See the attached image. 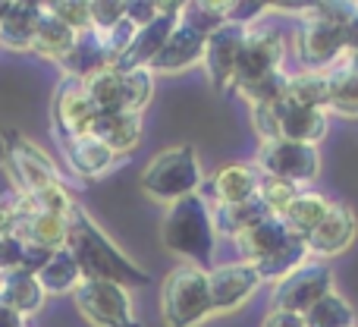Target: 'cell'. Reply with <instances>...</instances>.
I'll list each match as a JSON object with an SVG mask.
<instances>
[{
  "label": "cell",
  "mask_w": 358,
  "mask_h": 327,
  "mask_svg": "<svg viewBox=\"0 0 358 327\" xmlns=\"http://www.w3.org/2000/svg\"><path fill=\"white\" fill-rule=\"evenodd\" d=\"M161 239L173 255L185 258L189 265L210 271L217 252V230L214 217H210V202L198 192L182 202L167 204V214L161 223Z\"/></svg>",
  "instance_id": "7a4b0ae2"
},
{
  "label": "cell",
  "mask_w": 358,
  "mask_h": 327,
  "mask_svg": "<svg viewBox=\"0 0 358 327\" xmlns=\"http://www.w3.org/2000/svg\"><path fill=\"white\" fill-rule=\"evenodd\" d=\"M60 148H63L66 164L73 167V173H79V176H85V179L101 176V173H107L113 164H117V155L94 136L73 139V142L60 145Z\"/></svg>",
  "instance_id": "cb8c5ba5"
},
{
  "label": "cell",
  "mask_w": 358,
  "mask_h": 327,
  "mask_svg": "<svg viewBox=\"0 0 358 327\" xmlns=\"http://www.w3.org/2000/svg\"><path fill=\"white\" fill-rule=\"evenodd\" d=\"M343 38H346V57H349V54H358V10H355V16L349 19V25H346V32H343Z\"/></svg>",
  "instance_id": "bcb514c9"
},
{
  "label": "cell",
  "mask_w": 358,
  "mask_h": 327,
  "mask_svg": "<svg viewBox=\"0 0 358 327\" xmlns=\"http://www.w3.org/2000/svg\"><path fill=\"white\" fill-rule=\"evenodd\" d=\"M280 111V139L289 142H302V145H321V139L327 136V111H311V107H299L289 98H283L277 104Z\"/></svg>",
  "instance_id": "d6986e66"
},
{
  "label": "cell",
  "mask_w": 358,
  "mask_h": 327,
  "mask_svg": "<svg viewBox=\"0 0 358 327\" xmlns=\"http://www.w3.org/2000/svg\"><path fill=\"white\" fill-rule=\"evenodd\" d=\"M10 4H13V0H0V22H3L6 13H10Z\"/></svg>",
  "instance_id": "681fc988"
},
{
  "label": "cell",
  "mask_w": 358,
  "mask_h": 327,
  "mask_svg": "<svg viewBox=\"0 0 358 327\" xmlns=\"http://www.w3.org/2000/svg\"><path fill=\"white\" fill-rule=\"evenodd\" d=\"M286 88H289V73L273 69V73H264V76H258V79L239 85L236 92L255 107V104H273V101H283Z\"/></svg>",
  "instance_id": "8d00e7d4"
},
{
  "label": "cell",
  "mask_w": 358,
  "mask_h": 327,
  "mask_svg": "<svg viewBox=\"0 0 358 327\" xmlns=\"http://www.w3.org/2000/svg\"><path fill=\"white\" fill-rule=\"evenodd\" d=\"M245 32H248L245 25L227 22L204 44V69H208V79L217 92H229L233 88L236 73H239L242 48H245Z\"/></svg>",
  "instance_id": "8fae6325"
},
{
  "label": "cell",
  "mask_w": 358,
  "mask_h": 327,
  "mask_svg": "<svg viewBox=\"0 0 358 327\" xmlns=\"http://www.w3.org/2000/svg\"><path fill=\"white\" fill-rule=\"evenodd\" d=\"M343 25L311 13V4L302 13V25L296 32V54L308 73H327L334 63H343L346 57V38Z\"/></svg>",
  "instance_id": "8992f818"
},
{
  "label": "cell",
  "mask_w": 358,
  "mask_h": 327,
  "mask_svg": "<svg viewBox=\"0 0 358 327\" xmlns=\"http://www.w3.org/2000/svg\"><path fill=\"white\" fill-rule=\"evenodd\" d=\"M142 130H145L142 113L113 111V113H98V120H94V126H92V136L101 139V142L120 158V155H129V151L138 148Z\"/></svg>",
  "instance_id": "ffe728a7"
},
{
  "label": "cell",
  "mask_w": 358,
  "mask_h": 327,
  "mask_svg": "<svg viewBox=\"0 0 358 327\" xmlns=\"http://www.w3.org/2000/svg\"><path fill=\"white\" fill-rule=\"evenodd\" d=\"M155 16H157V4H151V0H126V19H129L136 29L148 25Z\"/></svg>",
  "instance_id": "ee69618b"
},
{
  "label": "cell",
  "mask_w": 358,
  "mask_h": 327,
  "mask_svg": "<svg viewBox=\"0 0 358 327\" xmlns=\"http://www.w3.org/2000/svg\"><path fill=\"white\" fill-rule=\"evenodd\" d=\"M44 10L54 13L76 35L92 29V4H88V0H54V4H44Z\"/></svg>",
  "instance_id": "f35d334b"
},
{
  "label": "cell",
  "mask_w": 358,
  "mask_h": 327,
  "mask_svg": "<svg viewBox=\"0 0 358 327\" xmlns=\"http://www.w3.org/2000/svg\"><path fill=\"white\" fill-rule=\"evenodd\" d=\"M155 98V73L151 69H132L123 73V85H120V111L126 113H142Z\"/></svg>",
  "instance_id": "e575fe53"
},
{
  "label": "cell",
  "mask_w": 358,
  "mask_h": 327,
  "mask_svg": "<svg viewBox=\"0 0 358 327\" xmlns=\"http://www.w3.org/2000/svg\"><path fill=\"white\" fill-rule=\"evenodd\" d=\"M38 284L44 286L48 296H63V293H76V286L82 284V271L76 265V258L69 255V249H60L48 258V265L35 274Z\"/></svg>",
  "instance_id": "f1b7e54d"
},
{
  "label": "cell",
  "mask_w": 358,
  "mask_h": 327,
  "mask_svg": "<svg viewBox=\"0 0 358 327\" xmlns=\"http://www.w3.org/2000/svg\"><path fill=\"white\" fill-rule=\"evenodd\" d=\"M261 173L267 176L286 179L292 186H308L321 176V151L315 145L289 142V139H273V142H261L258 161H255Z\"/></svg>",
  "instance_id": "52a82bcc"
},
{
  "label": "cell",
  "mask_w": 358,
  "mask_h": 327,
  "mask_svg": "<svg viewBox=\"0 0 358 327\" xmlns=\"http://www.w3.org/2000/svg\"><path fill=\"white\" fill-rule=\"evenodd\" d=\"M267 214H271V211L264 208V202H261L258 195L248 198V202H239V204H223V202L210 204V217H214L217 236H229V239H236V236H242L245 230H252L255 223L264 221Z\"/></svg>",
  "instance_id": "d4e9b609"
},
{
  "label": "cell",
  "mask_w": 358,
  "mask_h": 327,
  "mask_svg": "<svg viewBox=\"0 0 358 327\" xmlns=\"http://www.w3.org/2000/svg\"><path fill=\"white\" fill-rule=\"evenodd\" d=\"M286 98L299 107H311V111H327L330 107V73H302L289 76V88Z\"/></svg>",
  "instance_id": "f546056e"
},
{
  "label": "cell",
  "mask_w": 358,
  "mask_h": 327,
  "mask_svg": "<svg viewBox=\"0 0 358 327\" xmlns=\"http://www.w3.org/2000/svg\"><path fill=\"white\" fill-rule=\"evenodd\" d=\"M223 10H227V19L229 22H236V25H255V19L261 16V13L264 10H271V6L267 4H252V0H248V4H223Z\"/></svg>",
  "instance_id": "7bdbcfd3"
},
{
  "label": "cell",
  "mask_w": 358,
  "mask_h": 327,
  "mask_svg": "<svg viewBox=\"0 0 358 327\" xmlns=\"http://www.w3.org/2000/svg\"><path fill=\"white\" fill-rule=\"evenodd\" d=\"M76 309L94 327H142L126 286L107 280H82L76 286Z\"/></svg>",
  "instance_id": "5b68a950"
},
{
  "label": "cell",
  "mask_w": 358,
  "mask_h": 327,
  "mask_svg": "<svg viewBox=\"0 0 358 327\" xmlns=\"http://www.w3.org/2000/svg\"><path fill=\"white\" fill-rule=\"evenodd\" d=\"M179 19L204 38H210L217 29H223V25L229 22L223 4H214V0H192V4H182Z\"/></svg>",
  "instance_id": "d590c367"
},
{
  "label": "cell",
  "mask_w": 358,
  "mask_h": 327,
  "mask_svg": "<svg viewBox=\"0 0 358 327\" xmlns=\"http://www.w3.org/2000/svg\"><path fill=\"white\" fill-rule=\"evenodd\" d=\"M261 327H305V315L299 312H286V309H271L264 315Z\"/></svg>",
  "instance_id": "f6af8a7d"
},
{
  "label": "cell",
  "mask_w": 358,
  "mask_h": 327,
  "mask_svg": "<svg viewBox=\"0 0 358 327\" xmlns=\"http://www.w3.org/2000/svg\"><path fill=\"white\" fill-rule=\"evenodd\" d=\"M258 183H261V170L255 164H242V161L223 164V167H217V173L210 176L208 195H214V202H223V204H239V202H248V198L258 195Z\"/></svg>",
  "instance_id": "ac0fdd59"
},
{
  "label": "cell",
  "mask_w": 358,
  "mask_h": 327,
  "mask_svg": "<svg viewBox=\"0 0 358 327\" xmlns=\"http://www.w3.org/2000/svg\"><path fill=\"white\" fill-rule=\"evenodd\" d=\"M92 104L98 107L101 113H113L120 111V85H123V73L113 67H104L98 73H92L88 79H82Z\"/></svg>",
  "instance_id": "d6a6232c"
},
{
  "label": "cell",
  "mask_w": 358,
  "mask_h": 327,
  "mask_svg": "<svg viewBox=\"0 0 358 327\" xmlns=\"http://www.w3.org/2000/svg\"><path fill=\"white\" fill-rule=\"evenodd\" d=\"M3 151H6L13 176H16V183H19V192H35V189H41V186L60 183V173H57L54 161L25 136L10 132L3 142Z\"/></svg>",
  "instance_id": "4fadbf2b"
},
{
  "label": "cell",
  "mask_w": 358,
  "mask_h": 327,
  "mask_svg": "<svg viewBox=\"0 0 358 327\" xmlns=\"http://www.w3.org/2000/svg\"><path fill=\"white\" fill-rule=\"evenodd\" d=\"M208 284H210L214 315H233V312H239L242 305L264 286V280L258 277L255 265H248V261H233V265L210 267Z\"/></svg>",
  "instance_id": "30bf717a"
},
{
  "label": "cell",
  "mask_w": 358,
  "mask_h": 327,
  "mask_svg": "<svg viewBox=\"0 0 358 327\" xmlns=\"http://www.w3.org/2000/svg\"><path fill=\"white\" fill-rule=\"evenodd\" d=\"M69 230H66V249L76 258L82 271V280H107V284H120L126 290L132 286L151 284V274L142 265L129 258L104 230L94 223V217L85 208L73 204L69 211Z\"/></svg>",
  "instance_id": "6da1fadb"
},
{
  "label": "cell",
  "mask_w": 358,
  "mask_h": 327,
  "mask_svg": "<svg viewBox=\"0 0 358 327\" xmlns=\"http://www.w3.org/2000/svg\"><path fill=\"white\" fill-rule=\"evenodd\" d=\"M358 233V221H355V211L343 202H330L327 217L321 221V227L308 236V255L317 261H327L334 255H343L349 246H352Z\"/></svg>",
  "instance_id": "5bb4252c"
},
{
  "label": "cell",
  "mask_w": 358,
  "mask_h": 327,
  "mask_svg": "<svg viewBox=\"0 0 358 327\" xmlns=\"http://www.w3.org/2000/svg\"><path fill=\"white\" fill-rule=\"evenodd\" d=\"M204 44H208V38L198 35L195 29H189V25L179 19L173 35L167 38L164 50L155 57V63H151L148 69L151 73H182V69L204 60Z\"/></svg>",
  "instance_id": "2e32d148"
},
{
  "label": "cell",
  "mask_w": 358,
  "mask_h": 327,
  "mask_svg": "<svg viewBox=\"0 0 358 327\" xmlns=\"http://www.w3.org/2000/svg\"><path fill=\"white\" fill-rule=\"evenodd\" d=\"M0 327H25V318L16 315V312H13L3 299H0Z\"/></svg>",
  "instance_id": "7dc6e473"
},
{
  "label": "cell",
  "mask_w": 358,
  "mask_h": 327,
  "mask_svg": "<svg viewBox=\"0 0 358 327\" xmlns=\"http://www.w3.org/2000/svg\"><path fill=\"white\" fill-rule=\"evenodd\" d=\"M0 299L10 305L16 315L31 318L44 309V286L38 284L35 274L29 271H13V274H0Z\"/></svg>",
  "instance_id": "603a6c76"
},
{
  "label": "cell",
  "mask_w": 358,
  "mask_h": 327,
  "mask_svg": "<svg viewBox=\"0 0 358 327\" xmlns=\"http://www.w3.org/2000/svg\"><path fill=\"white\" fill-rule=\"evenodd\" d=\"M104 67H113V57H110V50H107L104 38L92 29L76 35V44L60 60L63 76H73V79H88L92 73H98V69H104Z\"/></svg>",
  "instance_id": "44dd1931"
},
{
  "label": "cell",
  "mask_w": 358,
  "mask_h": 327,
  "mask_svg": "<svg viewBox=\"0 0 358 327\" xmlns=\"http://www.w3.org/2000/svg\"><path fill=\"white\" fill-rule=\"evenodd\" d=\"M283 57H286V44L277 29H271V25H248L233 88L245 85V82L258 79L264 73H273V69H283Z\"/></svg>",
  "instance_id": "7c38bea8"
},
{
  "label": "cell",
  "mask_w": 358,
  "mask_h": 327,
  "mask_svg": "<svg viewBox=\"0 0 358 327\" xmlns=\"http://www.w3.org/2000/svg\"><path fill=\"white\" fill-rule=\"evenodd\" d=\"M346 67H349V69H352V73L358 76V54H349V57H346Z\"/></svg>",
  "instance_id": "c3c4849f"
},
{
  "label": "cell",
  "mask_w": 358,
  "mask_h": 327,
  "mask_svg": "<svg viewBox=\"0 0 358 327\" xmlns=\"http://www.w3.org/2000/svg\"><path fill=\"white\" fill-rule=\"evenodd\" d=\"M41 16H44V4L13 0L6 19L0 22V44L10 50H31V41H35Z\"/></svg>",
  "instance_id": "7402d4cb"
},
{
  "label": "cell",
  "mask_w": 358,
  "mask_h": 327,
  "mask_svg": "<svg viewBox=\"0 0 358 327\" xmlns=\"http://www.w3.org/2000/svg\"><path fill=\"white\" fill-rule=\"evenodd\" d=\"M98 107L92 104L82 79H73V76H63L60 85L54 92V113H50V126L57 132V142L66 145L73 139L92 136V126L98 120Z\"/></svg>",
  "instance_id": "9c48e42d"
},
{
  "label": "cell",
  "mask_w": 358,
  "mask_h": 327,
  "mask_svg": "<svg viewBox=\"0 0 358 327\" xmlns=\"http://www.w3.org/2000/svg\"><path fill=\"white\" fill-rule=\"evenodd\" d=\"M340 117H358V76L343 63L330 69V107Z\"/></svg>",
  "instance_id": "836d02e7"
},
{
  "label": "cell",
  "mask_w": 358,
  "mask_h": 327,
  "mask_svg": "<svg viewBox=\"0 0 358 327\" xmlns=\"http://www.w3.org/2000/svg\"><path fill=\"white\" fill-rule=\"evenodd\" d=\"M214 315L208 271L195 265H179L161 286V318L167 327H198Z\"/></svg>",
  "instance_id": "277c9868"
},
{
  "label": "cell",
  "mask_w": 358,
  "mask_h": 327,
  "mask_svg": "<svg viewBox=\"0 0 358 327\" xmlns=\"http://www.w3.org/2000/svg\"><path fill=\"white\" fill-rule=\"evenodd\" d=\"M299 186L286 183V179H277V176H267V173H261V183H258V198L264 202V208L271 211V214L283 217V211L289 208L292 202H296L299 195Z\"/></svg>",
  "instance_id": "74e56055"
},
{
  "label": "cell",
  "mask_w": 358,
  "mask_h": 327,
  "mask_svg": "<svg viewBox=\"0 0 358 327\" xmlns=\"http://www.w3.org/2000/svg\"><path fill=\"white\" fill-rule=\"evenodd\" d=\"M25 246L19 236L0 233V274H13V271H25Z\"/></svg>",
  "instance_id": "b9f144b4"
},
{
  "label": "cell",
  "mask_w": 358,
  "mask_h": 327,
  "mask_svg": "<svg viewBox=\"0 0 358 327\" xmlns=\"http://www.w3.org/2000/svg\"><path fill=\"white\" fill-rule=\"evenodd\" d=\"M66 217L35 211V214H31V221L25 223V230L19 233V239H22L25 246L44 249V252H60V249H66V230H69Z\"/></svg>",
  "instance_id": "4316f807"
},
{
  "label": "cell",
  "mask_w": 358,
  "mask_h": 327,
  "mask_svg": "<svg viewBox=\"0 0 358 327\" xmlns=\"http://www.w3.org/2000/svg\"><path fill=\"white\" fill-rule=\"evenodd\" d=\"M289 227L283 223V217L267 214L264 221H258L252 230H245L242 236H236V249H239L242 261L248 265H261L264 258L277 255L280 249L289 242Z\"/></svg>",
  "instance_id": "e0dca14e"
},
{
  "label": "cell",
  "mask_w": 358,
  "mask_h": 327,
  "mask_svg": "<svg viewBox=\"0 0 358 327\" xmlns=\"http://www.w3.org/2000/svg\"><path fill=\"white\" fill-rule=\"evenodd\" d=\"M176 25H179V16H176V13H161V10H157V16L151 19L148 25H142V29L136 32V38H132V44L117 57L113 69H120V73H132V69H148L151 63H155V57L164 50L167 38L173 35Z\"/></svg>",
  "instance_id": "9a60e30c"
},
{
  "label": "cell",
  "mask_w": 358,
  "mask_h": 327,
  "mask_svg": "<svg viewBox=\"0 0 358 327\" xmlns=\"http://www.w3.org/2000/svg\"><path fill=\"white\" fill-rule=\"evenodd\" d=\"M277 104L280 101L252 107V126H255V132H258L261 142H273V139H280V111H277Z\"/></svg>",
  "instance_id": "60d3db41"
},
{
  "label": "cell",
  "mask_w": 358,
  "mask_h": 327,
  "mask_svg": "<svg viewBox=\"0 0 358 327\" xmlns=\"http://www.w3.org/2000/svg\"><path fill=\"white\" fill-rule=\"evenodd\" d=\"M126 19V0H92V32L107 35Z\"/></svg>",
  "instance_id": "ab89813d"
},
{
  "label": "cell",
  "mask_w": 358,
  "mask_h": 327,
  "mask_svg": "<svg viewBox=\"0 0 358 327\" xmlns=\"http://www.w3.org/2000/svg\"><path fill=\"white\" fill-rule=\"evenodd\" d=\"M201 183H204V173H201V164H198V155L192 145L164 148L161 155L151 158L142 173L145 195H151L155 202H164V204L198 195Z\"/></svg>",
  "instance_id": "3957f363"
},
{
  "label": "cell",
  "mask_w": 358,
  "mask_h": 327,
  "mask_svg": "<svg viewBox=\"0 0 358 327\" xmlns=\"http://www.w3.org/2000/svg\"><path fill=\"white\" fill-rule=\"evenodd\" d=\"M334 290V271L327 261L308 258L302 267L283 277L280 284H273V296H271V309H286V312H305L315 302H321L327 293Z\"/></svg>",
  "instance_id": "ba28073f"
},
{
  "label": "cell",
  "mask_w": 358,
  "mask_h": 327,
  "mask_svg": "<svg viewBox=\"0 0 358 327\" xmlns=\"http://www.w3.org/2000/svg\"><path fill=\"white\" fill-rule=\"evenodd\" d=\"M305 327H358L355 309L349 305L346 296L330 290L321 302H315L308 312H305Z\"/></svg>",
  "instance_id": "1f68e13d"
},
{
  "label": "cell",
  "mask_w": 358,
  "mask_h": 327,
  "mask_svg": "<svg viewBox=\"0 0 358 327\" xmlns=\"http://www.w3.org/2000/svg\"><path fill=\"white\" fill-rule=\"evenodd\" d=\"M330 211V198L321 195V192H311V189H302L296 195V202L289 204V208L283 211V223L289 227L292 236H302V239H308L311 233H315L317 227H321V221L327 217Z\"/></svg>",
  "instance_id": "484cf974"
},
{
  "label": "cell",
  "mask_w": 358,
  "mask_h": 327,
  "mask_svg": "<svg viewBox=\"0 0 358 327\" xmlns=\"http://www.w3.org/2000/svg\"><path fill=\"white\" fill-rule=\"evenodd\" d=\"M76 44V32L69 25H63L54 13L44 10L41 22H38V32H35V41H31V50L44 60H54L60 63L63 57L69 54V48Z\"/></svg>",
  "instance_id": "83f0119b"
},
{
  "label": "cell",
  "mask_w": 358,
  "mask_h": 327,
  "mask_svg": "<svg viewBox=\"0 0 358 327\" xmlns=\"http://www.w3.org/2000/svg\"><path fill=\"white\" fill-rule=\"evenodd\" d=\"M308 258H311L308 242H305L302 236H289V242H286L277 255H271V258H264L261 265H255V271H258V277L264 280V284H280V280L289 277L296 267H302Z\"/></svg>",
  "instance_id": "4dcf8cb0"
}]
</instances>
